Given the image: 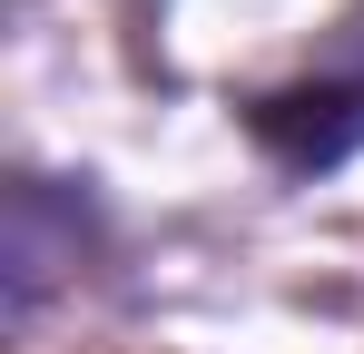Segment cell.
<instances>
[{
  "label": "cell",
  "instance_id": "6da1fadb",
  "mask_svg": "<svg viewBox=\"0 0 364 354\" xmlns=\"http://www.w3.org/2000/svg\"><path fill=\"white\" fill-rule=\"evenodd\" d=\"M246 138L276 158V177H335V168L364 148V59L246 99Z\"/></svg>",
  "mask_w": 364,
  "mask_h": 354
},
{
  "label": "cell",
  "instance_id": "7a4b0ae2",
  "mask_svg": "<svg viewBox=\"0 0 364 354\" xmlns=\"http://www.w3.org/2000/svg\"><path fill=\"white\" fill-rule=\"evenodd\" d=\"M89 236H99L89 187H60V177H10V236H0L10 325H30V315H40V295H50L69 266L89 256Z\"/></svg>",
  "mask_w": 364,
  "mask_h": 354
}]
</instances>
